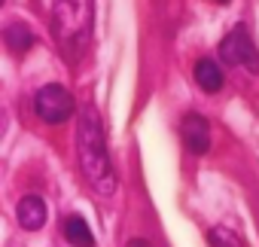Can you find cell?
Masks as SVG:
<instances>
[{"label":"cell","instance_id":"1","mask_svg":"<svg viewBox=\"0 0 259 247\" xmlns=\"http://www.w3.org/2000/svg\"><path fill=\"white\" fill-rule=\"evenodd\" d=\"M76 156H79V171L89 189L110 198L116 192V171L110 162V150H107L104 119L92 104H82L76 116Z\"/></svg>","mask_w":259,"mask_h":247},{"label":"cell","instance_id":"9","mask_svg":"<svg viewBox=\"0 0 259 247\" xmlns=\"http://www.w3.org/2000/svg\"><path fill=\"white\" fill-rule=\"evenodd\" d=\"M4 40H7V46H10L16 55H25V52L34 46V31H31L25 22H13V25L7 28V34H4Z\"/></svg>","mask_w":259,"mask_h":247},{"label":"cell","instance_id":"2","mask_svg":"<svg viewBox=\"0 0 259 247\" xmlns=\"http://www.w3.org/2000/svg\"><path fill=\"white\" fill-rule=\"evenodd\" d=\"M52 31L61 55L79 61L95 34V0H52Z\"/></svg>","mask_w":259,"mask_h":247},{"label":"cell","instance_id":"6","mask_svg":"<svg viewBox=\"0 0 259 247\" xmlns=\"http://www.w3.org/2000/svg\"><path fill=\"white\" fill-rule=\"evenodd\" d=\"M16 220L25 232H37L46 223V201L40 195H25L16 208Z\"/></svg>","mask_w":259,"mask_h":247},{"label":"cell","instance_id":"4","mask_svg":"<svg viewBox=\"0 0 259 247\" xmlns=\"http://www.w3.org/2000/svg\"><path fill=\"white\" fill-rule=\"evenodd\" d=\"M220 61L232 64V67H247L250 73H259V49L247 31V25H235L223 43H220Z\"/></svg>","mask_w":259,"mask_h":247},{"label":"cell","instance_id":"5","mask_svg":"<svg viewBox=\"0 0 259 247\" xmlns=\"http://www.w3.org/2000/svg\"><path fill=\"white\" fill-rule=\"evenodd\" d=\"M180 138H183V144L192 156L210 153V122L201 113H186L183 122H180Z\"/></svg>","mask_w":259,"mask_h":247},{"label":"cell","instance_id":"11","mask_svg":"<svg viewBox=\"0 0 259 247\" xmlns=\"http://www.w3.org/2000/svg\"><path fill=\"white\" fill-rule=\"evenodd\" d=\"M125 247H153V244H150L147 238H132V241L125 244Z\"/></svg>","mask_w":259,"mask_h":247},{"label":"cell","instance_id":"8","mask_svg":"<svg viewBox=\"0 0 259 247\" xmlns=\"http://www.w3.org/2000/svg\"><path fill=\"white\" fill-rule=\"evenodd\" d=\"M61 232H64V238H67L73 247H95V235H92L89 223H85L79 214H70V217H64V223H61Z\"/></svg>","mask_w":259,"mask_h":247},{"label":"cell","instance_id":"7","mask_svg":"<svg viewBox=\"0 0 259 247\" xmlns=\"http://www.w3.org/2000/svg\"><path fill=\"white\" fill-rule=\"evenodd\" d=\"M195 83H198L201 92L217 95V92L226 86V73H223L220 61H217V58H201V61L195 64Z\"/></svg>","mask_w":259,"mask_h":247},{"label":"cell","instance_id":"10","mask_svg":"<svg viewBox=\"0 0 259 247\" xmlns=\"http://www.w3.org/2000/svg\"><path fill=\"white\" fill-rule=\"evenodd\" d=\"M207 244H210V247H247V244L238 238V232L229 229V226H213V229L207 232Z\"/></svg>","mask_w":259,"mask_h":247},{"label":"cell","instance_id":"3","mask_svg":"<svg viewBox=\"0 0 259 247\" xmlns=\"http://www.w3.org/2000/svg\"><path fill=\"white\" fill-rule=\"evenodd\" d=\"M73 110H76L73 95L58 83H49V86L37 89V95H34V113L46 122V126H64V122L73 116Z\"/></svg>","mask_w":259,"mask_h":247},{"label":"cell","instance_id":"12","mask_svg":"<svg viewBox=\"0 0 259 247\" xmlns=\"http://www.w3.org/2000/svg\"><path fill=\"white\" fill-rule=\"evenodd\" d=\"M223 4H229V0H223Z\"/></svg>","mask_w":259,"mask_h":247}]
</instances>
